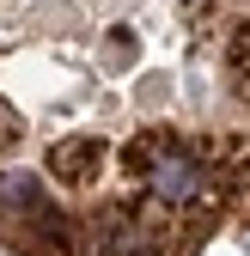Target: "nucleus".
<instances>
[{
	"label": "nucleus",
	"instance_id": "nucleus-1",
	"mask_svg": "<svg viewBox=\"0 0 250 256\" xmlns=\"http://www.w3.org/2000/svg\"><path fill=\"white\" fill-rule=\"evenodd\" d=\"M250 226V0H0V256H202Z\"/></svg>",
	"mask_w": 250,
	"mask_h": 256
}]
</instances>
